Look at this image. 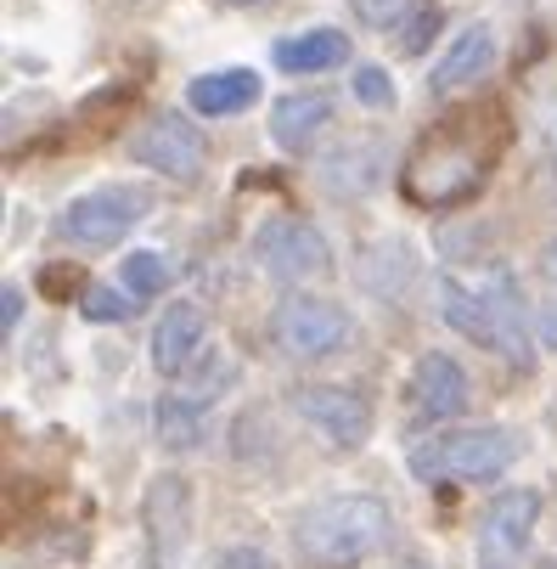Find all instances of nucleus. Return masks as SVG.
Wrapping results in <instances>:
<instances>
[{
  "instance_id": "nucleus-9",
  "label": "nucleus",
  "mask_w": 557,
  "mask_h": 569,
  "mask_svg": "<svg viewBox=\"0 0 557 569\" xmlns=\"http://www.w3.org/2000/svg\"><path fill=\"white\" fill-rule=\"evenodd\" d=\"M293 412L322 435V440H333V446H344V451H355V446H366V435H372V406L355 395V389H338V383H310V389H298L293 395Z\"/></svg>"
},
{
  "instance_id": "nucleus-2",
  "label": "nucleus",
  "mask_w": 557,
  "mask_h": 569,
  "mask_svg": "<svg viewBox=\"0 0 557 569\" xmlns=\"http://www.w3.org/2000/svg\"><path fill=\"white\" fill-rule=\"evenodd\" d=\"M518 462V440L507 429H462V435H434L412 451V473L423 485L434 479H496Z\"/></svg>"
},
{
  "instance_id": "nucleus-22",
  "label": "nucleus",
  "mask_w": 557,
  "mask_h": 569,
  "mask_svg": "<svg viewBox=\"0 0 557 569\" xmlns=\"http://www.w3.org/2000/svg\"><path fill=\"white\" fill-rule=\"evenodd\" d=\"M355 12H361L366 23H377V29H383V23H394V18L406 12V0H355Z\"/></svg>"
},
{
  "instance_id": "nucleus-16",
  "label": "nucleus",
  "mask_w": 557,
  "mask_h": 569,
  "mask_svg": "<svg viewBox=\"0 0 557 569\" xmlns=\"http://www.w3.org/2000/svg\"><path fill=\"white\" fill-rule=\"evenodd\" d=\"M344 57H350V34L338 29H304L276 46V68L287 73H322V68H338Z\"/></svg>"
},
{
  "instance_id": "nucleus-14",
  "label": "nucleus",
  "mask_w": 557,
  "mask_h": 569,
  "mask_svg": "<svg viewBox=\"0 0 557 569\" xmlns=\"http://www.w3.org/2000/svg\"><path fill=\"white\" fill-rule=\"evenodd\" d=\"M333 124V97L304 91V97H282L271 113V136L282 152H310V141Z\"/></svg>"
},
{
  "instance_id": "nucleus-7",
  "label": "nucleus",
  "mask_w": 557,
  "mask_h": 569,
  "mask_svg": "<svg viewBox=\"0 0 557 569\" xmlns=\"http://www.w3.org/2000/svg\"><path fill=\"white\" fill-rule=\"evenodd\" d=\"M254 260L260 271H271L276 282H304L315 271H327V237L315 231L310 220H293V214H276L260 226L254 237Z\"/></svg>"
},
{
  "instance_id": "nucleus-20",
  "label": "nucleus",
  "mask_w": 557,
  "mask_h": 569,
  "mask_svg": "<svg viewBox=\"0 0 557 569\" xmlns=\"http://www.w3.org/2000/svg\"><path fill=\"white\" fill-rule=\"evenodd\" d=\"M135 305H141V299H135L130 288H124V293H119V288H85V299H79V310H85L91 321H130Z\"/></svg>"
},
{
  "instance_id": "nucleus-4",
  "label": "nucleus",
  "mask_w": 557,
  "mask_h": 569,
  "mask_svg": "<svg viewBox=\"0 0 557 569\" xmlns=\"http://www.w3.org/2000/svg\"><path fill=\"white\" fill-rule=\"evenodd\" d=\"M141 214H146L141 187H97L57 214V237L73 249H113L130 226H141Z\"/></svg>"
},
{
  "instance_id": "nucleus-21",
  "label": "nucleus",
  "mask_w": 557,
  "mask_h": 569,
  "mask_svg": "<svg viewBox=\"0 0 557 569\" xmlns=\"http://www.w3.org/2000/svg\"><path fill=\"white\" fill-rule=\"evenodd\" d=\"M355 97H361L366 108H388V102H394L388 73H383V68H361V73H355Z\"/></svg>"
},
{
  "instance_id": "nucleus-26",
  "label": "nucleus",
  "mask_w": 557,
  "mask_h": 569,
  "mask_svg": "<svg viewBox=\"0 0 557 569\" xmlns=\"http://www.w3.org/2000/svg\"><path fill=\"white\" fill-rule=\"evenodd\" d=\"M540 339L557 350V310H546V316H540Z\"/></svg>"
},
{
  "instance_id": "nucleus-8",
  "label": "nucleus",
  "mask_w": 557,
  "mask_h": 569,
  "mask_svg": "<svg viewBox=\"0 0 557 569\" xmlns=\"http://www.w3.org/2000/svg\"><path fill=\"white\" fill-rule=\"evenodd\" d=\"M535 519H540L535 491H502L479 519V569H524Z\"/></svg>"
},
{
  "instance_id": "nucleus-11",
  "label": "nucleus",
  "mask_w": 557,
  "mask_h": 569,
  "mask_svg": "<svg viewBox=\"0 0 557 569\" xmlns=\"http://www.w3.org/2000/svg\"><path fill=\"white\" fill-rule=\"evenodd\" d=\"M490 68H496V34H490V23H473V29H462V34L450 40V51L434 62L428 91H434V97H462V91L479 86Z\"/></svg>"
},
{
  "instance_id": "nucleus-13",
  "label": "nucleus",
  "mask_w": 557,
  "mask_h": 569,
  "mask_svg": "<svg viewBox=\"0 0 557 569\" xmlns=\"http://www.w3.org/2000/svg\"><path fill=\"white\" fill-rule=\"evenodd\" d=\"M254 97H260V73L254 68H220V73H203V79L186 86V108L203 113V119L243 113Z\"/></svg>"
},
{
  "instance_id": "nucleus-27",
  "label": "nucleus",
  "mask_w": 557,
  "mask_h": 569,
  "mask_svg": "<svg viewBox=\"0 0 557 569\" xmlns=\"http://www.w3.org/2000/svg\"><path fill=\"white\" fill-rule=\"evenodd\" d=\"M231 7H265V0H231Z\"/></svg>"
},
{
  "instance_id": "nucleus-18",
  "label": "nucleus",
  "mask_w": 557,
  "mask_h": 569,
  "mask_svg": "<svg viewBox=\"0 0 557 569\" xmlns=\"http://www.w3.org/2000/svg\"><path fill=\"white\" fill-rule=\"evenodd\" d=\"M152 429H158V446H170V451H192V446L203 440V406L164 395V400L152 406Z\"/></svg>"
},
{
  "instance_id": "nucleus-28",
  "label": "nucleus",
  "mask_w": 557,
  "mask_h": 569,
  "mask_svg": "<svg viewBox=\"0 0 557 569\" xmlns=\"http://www.w3.org/2000/svg\"><path fill=\"white\" fill-rule=\"evenodd\" d=\"M394 569H423V563H394Z\"/></svg>"
},
{
  "instance_id": "nucleus-1",
  "label": "nucleus",
  "mask_w": 557,
  "mask_h": 569,
  "mask_svg": "<svg viewBox=\"0 0 557 569\" xmlns=\"http://www.w3.org/2000/svg\"><path fill=\"white\" fill-rule=\"evenodd\" d=\"M388 508L377 497H327V502H315L304 508L293 541L310 563H322V569H350L361 558H372L383 541H388Z\"/></svg>"
},
{
  "instance_id": "nucleus-17",
  "label": "nucleus",
  "mask_w": 557,
  "mask_h": 569,
  "mask_svg": "<svg viewBox=\"0 0 557 569\" xmlns=\"http://www.w3.org/2000/svg\"><path fill=\"white\" fill-rule=\"evenodd\" d=\"M485 293V310H490V328H496V350L513 356V361H529V339H524V305H518V288L507 277H496Z\"/></svg>"
},
{
  "instance_id": "nucleus-25",
  "label": "nucleus",
  "mask_w": 557,
  "mask_h": 569,
  "mask_svg": "<svg viewBox=\"0 0 557 569\" xmlns=\"http://www.w3.org/2000/svg\"><path fill=\"white\" fill-rule=\"evenodd\" d=\"M540 271H546V277L557 282V237H551V242H546V249H540Z\"/></svg>"
},
{
  "instance_id": "nucleus-24",
  "label": "nucleus",
  "mask_w": 557,
  "mask_h": 569,
  "mask_svg": "<svg viewBox=\"0 0 557 569\" xmlns=\"http://www.w3.org/2000/svg\"><path fill=\"white\" fill-rule=\"evenodd\" d=\"M220 569H276L265 552H243V547H236V552H225L220 558Z\"/></svg>"
},
{
  "instance_id": "nucleus-10",
  "label": "nucleus",
  "mask_w": 557,
  "mask_h": 569,
  "mask_svg": "<svg viewBox=\"0 0 557 569\" xmlns=\"http://www.w3.org/2000/svg\"><path fill=\"white\" fill-rule=\"evenodd\" d=\"M209 350V316L192 299H175L164 316H158V333H152V367L164 378H181L186 367H198Z\"/></svg>"
},
{
  "instance_id": "nucleus-6",
  "label": "nucleus",
  "mask_w": 557,
  "mask_h": 569,
  "mask_svg": "<svg viewBox=\"0 0 557 569\" xmlns=\"http://www.w3.org/2000/svg\"><path fill=\"white\" fill-rule=\"evenodd\" d=\"M479 176H485L479 152L439 141V147H423L406 164V198L428 203V209H445V203H462L473 187H479Z\"/></svg>"
},
{
  "instance_id": "nucleus-3",
  "label": "nucleus",
  "mask_w": 557,
  "mask_h": 569,
  "mask_svg": "<svg viewBox=\"0 0 557 569\" xmlns=\"http://www.w3.org/2000/svg\"><path fill=\"white\" fill-rule=\"evenodd\" d=\"M271 339L282 356L293 361H327L355 339V321L333 305V299H315V293H287L271 316Z\"/></svg>"
},
{
  "instance_id": "nucleus-12",
  "label": "nucleus",
  "mask_w": 557,
  "mask_h": 569,
  "mask_svg": "<svg viewBox=\"0 0 557 569\" xmlns=\"http://www.w3.org/2000/svg\"><path fill=\"white\" fill-rule=\"evenodd\" d=\"M383 170V141L377 136H338L333 152H322V187L327 192H366Z\"/></svg>"
},
{
  "instance_id": "nucleus-5",
  "label": "nucleus",
  "mask_w": 557,
  "mask_h": 569,
  "mask_svg": "<svg viewBox=\"0 0 557 569\" xmlns=\"http://www.w3.org/2000/svg\"><path fill=\"white\" fill-rule=\"evenodd\" d=\"M130 158H135V164H146V170H158L164 181H175V187H192V181H203V170H209V147H203L198 124L181 119V113L146 119V124L130 136Z\"/></svg>"
},
{
  "instance_id": "nucleus-19",
  "label": "nucleus",
  "mask_w": 557,
  "mask_h": 569,
  "mask_svg": "<svg viewBox=\"0 0 557 569\" xmlns=\"http://www.w3.org/2000/svg\"><path fill=\"white\" fill-rule=\"evenodd\" d=\"M175 282V260L158 254V249H141V254H124V288L130 293H158Z\"/></svg>"
},
{
  "instance_id": "nucleus-23",
  "label": "nucleus",
  "mask_w": 557,
  "mask_h": 569,
  "mask_svg": "<svg viewBox=\"0 0 557 569\" xmlns=\"http://www.w3.org/2000/svg\"><path fill=\"white\" fill-rule=\"evenodd\" d=\"M18 316H23V288L7 282V288H0V328H7V339L18 333Z\"/></svg>"
},
{
  "instance_id": "nucleus-15",
  "label": "nucleus",
  "mask_w": 557,
  "mask_h": 569,
  "mask_svg": "<svg viewBox=\"0 0 557 569\" xmlns=\"http://www.w3.org/2000/svg\"><path fill=\"white\" fill-rule=\"evenodd\" d=\"M412 389H417V406H423L428 418H456L462 406H467V372L450 356H423Z\"/></svg>"
}]
</instances>
